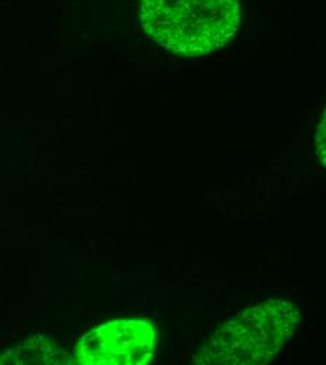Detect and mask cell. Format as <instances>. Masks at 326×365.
Wrapping results in <instances>:
<instances>
[{
    "label": "cell",
    "mask_w": 326,
    "mask_h": 365,
    "mask_svg": "<svg viewBox=\"0 0 326 365\" xmlns=\"http://www.w3.org/2000/svg\"><path fill=\"white\" fill-rule=\"evenodd\" d=\"M240 20L238 0H142L141 21L161 46L201 56L227 46Z\"/></svg>",
    "instance_id": "1"
},
{
    "label": "cell",
    "mask_w": 326,
    "mask_h": 365,
    "mask_svg": "<svg viewBox=\"0 0 326 365\" xmlns=\"http://www.w3.org/2000/svg\"><path fill=\"white\" fill-rule=\"evenodd\" d=\"M0 364H72V357L44 336L23 341L0 356Z\"/></svg>",
    "instance_id": "4"
},
{
    "label": "cell",
    "mask_w": 326,
    "mask_h": 365,
    "mask_svg": "<svg viewBox=\"0 0 326 365\" xmlns=\"http://www.w3.org/2000/svg\"><path fill=\"white\" fill-rule=\"evenodd\" d=\"M301 322L297 305L268 299L220 326L191 363L200 365L269 364L294 336Z\"/></svg>",
    "instance_id": "2"
},
{
    "label": "cell",
    "mask_w": 326,
    "mask_h": 365,
    "mask_svg": "<svg viewBox=\"0 0 326 365\" xmlns=\"http://www.w3.org/2000/svg\"><path fill=\"white\" fill-rule=\"evenodd\" d=\"M156 343V330L148 320H111L94 327L79 340L72 364H148Z\"/></svg>",
    "instance_id": "3"
}]
</instances>
